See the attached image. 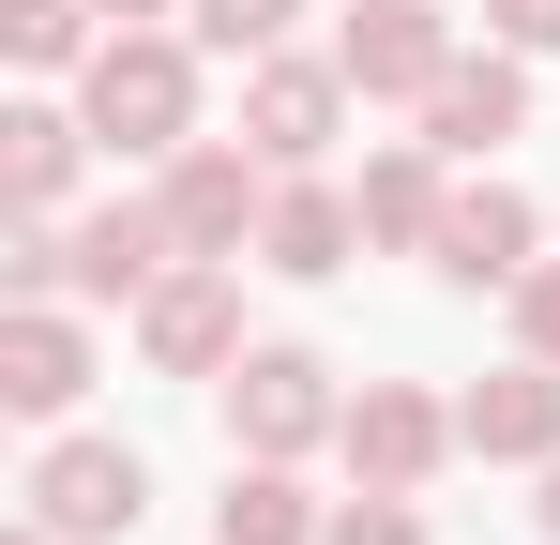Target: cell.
Listing matches in <instances>:
<instances>
[{"mask_svg":"<svg viewBox=\"0 0 560 545\" xmlns=\"http://www.w3.org/2000/svg\"><path fill=\"white\" fill-rule=\"evenodd\" d=\"M197 61H212L197 31H106L92 77H77V121H92L121 167H167L197 137Z\"/></svg>","mask_w":560,"mask_h":545,"instance_id":"cell-1","label":"cell"},{"mask_svg":"<svg viewBox=\"0 0 560 545\" xmlns=\"http://www.w3.org/2000/svg\"><path fill=\"white\" fill-rule=\"evenodd\" d=\"M273 152L258 137H183L167 167H152V197H167V228H183V258H258V212H273Z\"/></svg>","mask_w":560,"mask_h":545,"instance_id":"cell-2","label":"cell"},{"mask_svg":"<svg viewBox=\"0 0 560 545\" xmlns=\"http://www.w3.org/2000/svg\"><path fill=\"white\" fill-rule=\"evenodd\" d=\"M228 394V454H318L334 425H349V394H334V363L303 349V334H258V349L212 379Z\"/></svg>","mask_w":560,"mask_h":545,"instance_id":"cell-3","label":"cell"},{"mask_svg":"<svg viewBox=\"0 0 560 545\" xmlns=\"http://www.w3.org/2000/svg\"><path fill=\"white\" fill-rule=\"evenodd\" d=\"M15 500H31L61 545H121L137 515H152V454H137V440H46Z\"/></svg>","mask_w":560,"mask_h":545,"instance_id":"cell-4","label":"cell"},{"mask_svg":"<svg viewBox=\"0 0 560 545\" xmlns=\"http://www.w3.org/2000/svg\"><path fill=\"white\" fill-rule=\"evenodd\" d=\"M243 349H258V334H243V258H183L137 303V363H152V379H228Z\"/></svg>","mask_w":560,"mask_h":545,"instance_id":"cell-5","label":"cell"},{"mask_svg":"<svg viewBox=\"0 0 560 545\" xmlns=\"http://www.w3.org/2000/svg\"><path fill=\"white\" fill-rule=\"evenodd\" d=\"M349 106H364V91H349V61H334V46H318V61H303V46L243 61V137H258L273 167H318V152L349 137Z\"/></svg>","mask_w":560,"mask_h":545,"instance_id":"cell-6","label":"cell"},{"mask_svg":"<svg viewBox=\"0 0 560 545\" xmlns=\"http://www.w3.org/2000/svg\"><path fill=\"white\" fill-rule=\"evenodd\" d=\"M61 243H77V303H152L167 272H183V228H167V197H92V212H61Z\"/></svg>","mask_w":560,"mask_h":545,"instance_id":"cell-7","label":"cell"},{"mask_svg":"<svg viewBox=\"0 0 560 545\" xmlns=\"http://www.w3.org/2000/svg\"><path fill=\"white\" fill-rule=\"evenodd\" d=\"M334 454H349V485H440V454H469V440H455V409L424 379H364L349 425H334Z\"/></svg>","mask_w":560,"mask_h":545,"instance_id":"cell-8","label":"cell"},{"mask_svg":"<svg viewBox=\"0 0 560 545\" xmlns=\"http://www.w3.org/2000/svg\"><path fill=\"white\" fill-rule=\"evenodd\" d=\"M92 318L77 303H0V409L15 425H77V394H92Z\"/></svg>","mask_w":560,"mask_h":545,"instance_id":"cell-9","label":"cell"},{"mask_svg":"<svg viewBox=\"0 0 560 545\" xmlns=\"http://www.w3.org/2000/svg\"><path fill=\"white\" fill-rule=\"evenodd\" d=\"M334 61H349L364 106H424V91L455 77V15H440V0H364V15L334 31Z\"/></svg>","mask_w":560,"mask_h":545,"instance_id":"cell-10","label":"cell"},{"mask_svg":"<svg viewBox=\"0 0 560 545\" xmlns=\"http://www.w3.org/2000/svg\"><path fill=\"white\" fill-rule=\"evenodd\" d=\"M455 440L485 454V469H546V454H560V363L515 349L500 379H469V394H455Z\"/></svg>","mask_w":560,"mask_h":545,"instance_id":"cell-11","label":"cell"},{"mask_svg":"<svg viewBox=\"0 0 560 545\" xmlns=\"http://www.w3.org/2000/svg\"><path fill=\"white\" fill-rule=\"evenodd\" d=\"M364 258V197H334L318 167L273 182V212H258V272H288V288H334V272Z\"/></svg>","mask_w":560,"mask_h":545,"instance_id":"cell-12","label":"cell"},{"mask_svg":"<svg viewBox=\"0 0 560 545\" xmlns=\"http://www.w3.org/2000/svg\"><path fill=\"white\" fill-rule=\"evenodd\" d=\"M424 258L455 272V288H515V272L546 258V212L515 197V182H455V212H440V243Z\"/></svg>","mask_w":560,"mask_h":545,"instance_id":"cell-13","label":"cell"},{"mask_svg":"<svg viewBox=\"0 0 560 545\" xmlns=\"http://www.w3.org/2000/svg\"><path fill=\"white\" fill-rule=\"evenodd\" d=\"M440 212H455V152H440V137H378V152H364V243L424 258Z\"/></svg>","mask_w":560,"mask_h":545,"instance_id":"cell-14","label":"cell"},{"mask_svg":"<svg viewBox=\"0 0 560 545\" xmlns=\"http://www.w3.org/2000/svg\"><path fill=\"white\" fill-rule=\"evenodd\" d=\"M515 121H530V46H485V61L455 46V77L424 91V137H440V152L469 167V152H500Z\"/></svg>","mask_w":560,"mask_h":545,"instance_id":"cell-15","label":"cell"},{"mask_svg":"<svg viewBox=\"0 0 560 545\" xmlns=\"http://www.w3.org/2000/svg\"><path fill=\"white\" fill-rule=\"evenodd\" d=\"M92 152L106 137L77 121V106H46V91L0 106V197H15V212H77V167H92Z\"/></svg>","mask_w":560,"mask_h":545,"instance_id":"cell-16","label":"cell"},{"mask_svg":"<svg viewBox=\"0 0 560 545\" xmlns=\"http://www.w3.org/2000/svg\"><path fill=\"white\" fill-rule=\"evenodd\" d=\"M334 500H303V454H228V500H212V545H318Z\"/></svg>","mask_w":560,"mask_h":545,"instance_id":"cell-17","label":"cell"},{"mask_svg":"<svg viewBox=\"0 0 560 545\" xmlns=\"http://www.w3.org/2000/svg\"><path fill=\"white\" fill-rule=\"evenodd\" d=\"M0 46H15L31 77H92L106 15H92V0H0Z\"/></svg>","mask_w":560,"mask_h":545,"instance_id":"cell-18","label":"cell"},{"mask_svg":"<svg viewBox=\"0 0 560 545\" xmlns=\"http://www.w3.org/2000/svg\"><path fill=\"white\" fill-rule=\"evenodd\" d=\"M183 31H197V46H212V61H273L288 31H303V0H197Z\"/></svg>","mask_w":560,"mask_h":545,"instance_id":"cell-19","label":"cell"},{"mask_svg":"<svg viewBox=\"0 0 560 545\" xmlns=\"http://www.w3.org/2000/svg\"><path fill=\"white\" fill-rule=\"evenodd\" d=\"M318 545H440V531H424V485H349Z\"/></svg>","mask_w":560,"mask_h":545,"instance_id":"cell-20","label":"cell"},{"mask_svg":"<svg viewBox=\"0 0 560 545\" xmlns=\"http://www.w3.org/2000/svg\"><path fill=\"white\" fill-rule=\"evenodd\" d=\"M500 303H515V349H546V363H560V258H530Z\"/></svg>","mask_w":560,"mask_h":545,"instance_id":"cell-21","label":"cell"},{"mask_svg":"<svg viewBox=\"0 0 560 545\" xmlns=\"http://www.w3.org/2000/svg\"><path fill=\"white\" fill-rule=\"evenodd\" d=\"M485 31H500V46H530V61H560V0H485Z\"/></svg>","mask_w":560,"mask_h":545,"instance_id":"cell-22","label":"cell"},{"mask_svg":"<svg viewBox=\"0 0 560 545\" xmlns=\"http://www.w3.org/2000/svg\"><path fill=\"white\" fill-rule=\"evenodd\" d=\"M92 15H106V31H183L197 0H92Z\"/></svg>","mask_w":560,"mask_h":545,"instance_id":"cell-23","label":"cell"},{"mask_svg":"<svg viewBox=\"0 0 560 545\" xmlns=\"http://www.w3.org/2000/svg\"><path fill=\"white\" fill-rule=\"evenodd\" d=\"M546 545H560V454H546Z\"/></svg>","mask_w":560,"mask_h":545,"instance_id":"cell-24","label":"cell"},{"mask_svg":"<svg viewBox=\"0 0 560 545\" xmlns=\"http://www.w3.org/2000/svg\"><path fill=\"white\" fill-rule=\"evenodd\" d=\"M15 545H61V531H46V515H15Z\"/></svg>","mask_w":560,"mask_h":545,"instance_id":"cell-25","label":"cell"}]
</instances>
